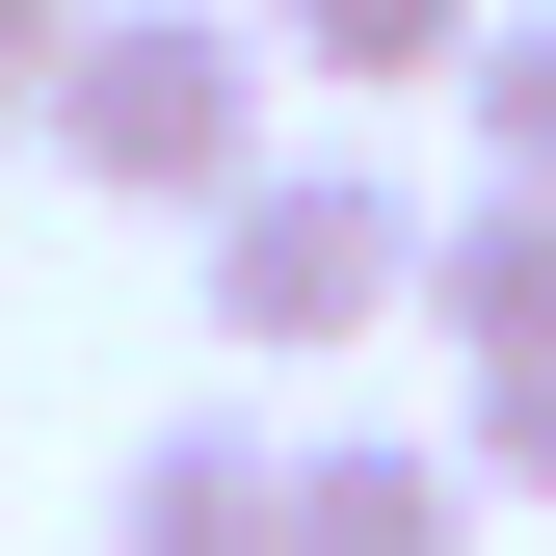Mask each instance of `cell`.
<instances>
[{
  "label": "cell",
  "instance_id": "6da1fadb",
  "mask_svg": "<svg viewBox=\"0 0 556 556\" xmlns=\"http://www.w3.org/2000/svg\"><path fill=\"white\" fill-rule=\"evenodd\" d=\"M265 80H292V53H265V0H106V27L53 53V106H27V132L106 186V213H186V239H213L239 186L292 160V132H265Z\"/></svg>",
  "mask_w": 556,
  "mask_h": 556
},
{
  "label": "cell",
  "instance_id": "7a4b0ae2",
  "mask_svg": "<svg viewBox=\"0 0 556 556\" xmlns=\"http://www.w3.org/2000/svg\"><path fill=\"white\" fill-rule=\"evenodd\" d=\"M425 239H451V213H397V186H371V160L318 132V160H265L239 213H213V292H186V318H213L239 371H318V344L425 318Z\"/></svg>",
  "mask_w": 556,
  "mask_h": 556
},
{
  "label": "cell",
  "instance_id": "30bf717a",
  "mask_svg": "<svg viewBox=\"0 0 556 556\" xmlns=\"http://www.w3.org/2000/svg\"><path fill=\"white\" fill-rule=\"evenodd\" d=\"M0 132H27V80H0Z\"/></svg>",
  "mask_w": 556,
  "mask_h": 556
},
{
  "label": "cell",
  "instance_id": "ba28073f",
  "mask_svg": "<svg viewBox=\"0 0 556 556\" xmlns=\"http://www.w3.org/2000/svg\"><path fill=\"white\" fill-rule=\"evenodd\" d=\"M451 451H477V504H556V371H477Z\"/></svg>",
  "mask_w": 556,
  "mask_h": 556
},
{
  "label": "cell",
  "instance_id": "277c9868",
  "mask_svg": "<svg viewBox=\"0 0 556 556\" xmlns=\"http://www.w3.org/2000/svg\"><path fill=\"white\" fill-rule=\"evenodd\" d=\"M292 556H477V451H425V425H318V451H292Z\"/></svg>",
  "mask_w": 556,
  "mask_h": 556
},
{
  "label": "cell",
  "instance_id": "5b68a950",
  "mask_svg": "<svg viewBox=\"0 0 556 556\" xmlns=\"http://www.w3.org/2000/svg\"><path fill=\"white\" fill-rule=\"evenodd\" d=\"M425 318H451V371H556V186H477L425 239Z\"/></svg>",
  "mask_w": 556,
  "mask_h": 556
},
{
  "label": "cell",
  "instance_id": "8992f818",
  "mask_svg": "<svg viewBox=\"0 0 556 556\" xmlns=\"http://www.w3.org/2000/svg\"><path fill=\"white\" fill-rule=\"evenodd\" d=\"M265 53H292V80H477L504 0H265Z\"/></svg>",
  "mask_w": 556,
  "mask_h": 556
},
{
  "label": "cell",
  "instance_id": "3957f363",
  "mask_svg": "<svg viewBox=\"0 0 556 556\" xmlns=\"http://www.w3.org/2000/svg\"><path fill=\"white\" fill-rule=\"evenodd\" d=\"M106 556H292V425H239V397L132 425V477H106Z\"/></svg>",
  "mask_w": 556,
  "mask_h": 556
},
{
  "label": "cell",
  "instance_id": "52a82bcc",
  "mask_svg": "<svg viewBox=\"0 0 556 556\" xmlns=\"http://www.w3.org/2000/svg\"><path fill=\"white\" fill-rule=\"evenodd\" d=\"M451 106H477V160H504V186H556V0H530V27H504V53H477V80H451Z\"/></svg>",
  "mask_w": 556,
  "mask_h": 556
},
{
  "label": "cell",
  "instance_id": "9c48e42d",
  "mask_svg": "<svg viewBox=\"0 0 556 556\" xmlns=\"http://www.w3.org/2000/svg\"><path fill=\"white\" fill-rule=\"evenodd\" d=\"M80 27H106V0H0V80L53 106V53H80Z\"/></svg>",
  "mask_w": 556,
  "mask_h": 556
}]
</instances>
